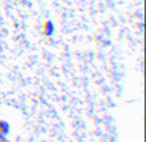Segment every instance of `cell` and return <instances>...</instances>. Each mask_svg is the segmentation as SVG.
Masks as SVG:
<instances>
[{"instance_id":"cell-1","label":"cell","mask_w":146,"mask_h":142,"mask_svg":"<svg viewBox=\"0 0 146 142\" xmlns=\"http://www.w3.org/2000/svg\"><path fill=\"white\" fill-rule=\"evenodd\" d=\"M52 30H54L52 24H50V22H47V27H46V33H47V35H50V33H52Z\"/></svg>"}]
</instances>
